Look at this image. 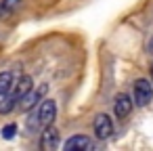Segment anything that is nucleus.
Returning <instances> with one entry per match:
<instances>
[{"label": "nucleus", "mask_w": 153, "mask_h": 151, "mask_svg": "<svg viewBox=\"0 0 153 151\" xmlns=\"http://www.w3.org/2000/svg\"><path fill=\"white\" fill-rule=\"evenodd\" d=\"M46 92H48V84H40V86L32 88V90H30V92L19 101V107H21L23 111H30V109L38 107V105H40V101H44Z\"/></svg>", "instance_id": "nucleus-1"}, {"label": "nucleus", "mask_w": 153, "mask_h": 151, "mask_svg": "<svg viewBox=\"0 0 153 151\" xmlns=\"http://www.w3.org/2000/svg\"><path fill=\"white\" fill-rule=\"evenodd\" d=\"M57 118V103L53 99H44L38 107V120H40V128H46L55 122Z\"/></svg>", "instance_id": "nucleus-2"}, {"label": "nucleus", "mask_w": 153, "mask_h": 151, "mask_svg": "<svg viewBox=\"0 0 153 151\" xmlns=\"http://www.w3.org/2000/svg\"><path fill=\"white\" fill-rule=\"evenodd\" d=\"M153 99V88H151V82L149 80H145V78H140V80H136L134 82V101H136V105H147L149 101Z\"/></svg>", "instance_id": "nucleus-3"}, {"label": "nucleus", "mask_w": 153, "mask_h": 151, "mask_svg": "<svg viewBox=\"0 0 153 151\" xmlns=\"http://www.w3.org/2000/svg\"><path fill=\"white\" fill-rule=\"evenodd\" d=\"M92 128H94L97 138H109L113 134V122L107 113H99L92 122Z\"/></svg>", "instance_id": "nucleus-4"}, {"label": "nucleus", "mask_w": 153, "mask_h": 151, "mask_svg": "<svg viewBox=\"0 0 153 151\" xmlns=\"http://www.w3.org/2000/svg\"><path fill=\"white\" fill-rule=\"evenodd\" d=\"M32 88H34V80H32V76H21V78H17V80L13 82V86H11L9 94H11V97H15L17 101H21V99H23Z\"/></svg>", "instance_id": "nucleus-5"}, {"label": "nucleus", "mask_w": 153, "mask_h": 151, "mask_svg": "<svg viewBox=\"0 0 153 151\" xmlns=\"http://www.w3.org/2000/svg\"><path fill=\"white\" fill-rule=\"evenodd\" d=\"M130 111H132V99L126 92H120L115 97V101H113V113H115V118H126Z\"/></svg>", "instance_id": "nucleus-6"}, {"label": "nucleus", "mask_w": 153, "mask_h": 151, "mask_svg": "<svg viewBox=\"0 0 153 151\" xmlns=\"http://www.w3.org/2000/svg\"><path fill=\"white\" fill-rule=\"evenodd\" d=\"M40 147L44 151H53V149L59 147V132H57V128H53V124L44 128L42 138H40Z\"/></svg>", "instance_id": "nucleus-7"}, {"label": "nucleus", "mask_w": 153, "mask_h": 151, "mask_svg": "<svg viewBox=\"0 0 153 151\" xmlns=\"http://www.w3.org/2000/svg\"><path fill=\"white\" fill-rule=\"evenodd\" d=\"M65 149L67 151H76V149H94V143L88 138V136H84V134H74L71 138H67L65 141Z\"/></svg>", "instance_id": "nucleus-8"}, {"label": "nucleus", "mask_w": 153, "mask_h": 151, "mask_svg": "<svg viewBox=\"0 0 153 151\" xmlns=\"http://www.w3.org/2000/svg\"><path fill=\"white\" fill-rule=\"evenodd\" d=\"M13 71H2L0 74V94H7L13 86Z\"/></svg>", "instance_id": "nucleus-9"}, {"label": "nucleus", "mask_w": 153, "mask_h": 151, "mask_svg": "<svg viewBox=\"0 0 153 151\" xmlns=\"http://www.w3.org/2000/svg\"><path fill=\"white\" fill-rule=\"evenodd\" d=\"M17 103H19V101H17L15 97H11V94L7 92V97H4L2 101H0V113H9V111H11V109H13V107H15Z\"/></svg>", "instance_id": "nucleus-10"}, {"label": "nucleus", "mask_w": 153, "mask_h": 151, "mask_svg": "<svg viewBox=\"0 0 153 151\" xmlns=\"http://www.w3.org/2000/svg\"><path fill=\"white\" fill-rule=\"evenodd\" d=\"M17 7H19V0H2V2H0V13H2V15H9V13H13Z\"/></svg>", "instance_id": "nucleus-11"}, {"label": "nucleus", "mask_w": 153, "mask_h": 151, "mask_svg": "<svg viewBox=\"0 0 153 151\" xmlns=\"http://www.w3.org/2000/svg\"><path fill=\"white\" fill-rule=\"evenodd\" d=\"M15 134H17V124H7V126L2 128V138L11 141Z\"/></svg>", "instance_id": "nucleus-12"}, {"label": "nucleus", "mask_w": 153, "mask_h": 151, "mask_svg": "<svg viewBox=\"0 0 153 151\" xmlns=\"http://www.w3.org/2000/svg\"><path fill=\"white\" fill-rule=\"evenodd\" d=\"M151 82H153V74H151Z\"/></svg>", "instance_id": "nucleus-13"}]
</instances>
